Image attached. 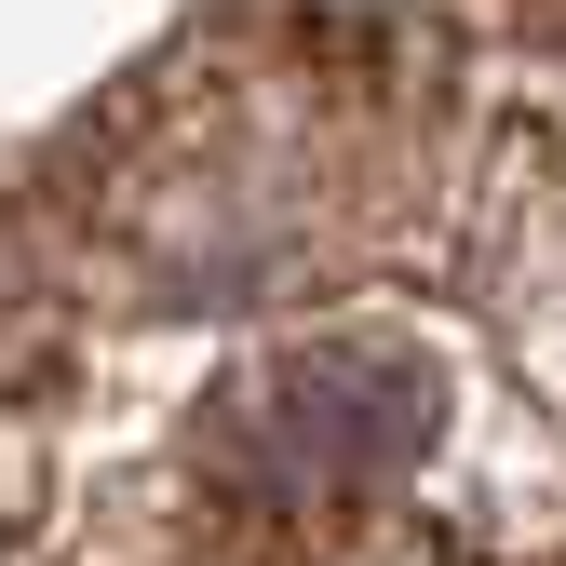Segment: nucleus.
Wrapping results in <instances>:
<instances>
[{"label": "nucleus", "mask_w": 566, "mask_h": 566, "mask_svg": "<svg viewBox=\"0 0 566 566\" xmlns=\"http://www.w3.org/2000/svg\"><path fill=\"white\" fill-rule=\"evenodd\" d=\"M432 432V378L405 350L350 337V350H297V365L243 378L230 405V472L270 500H350V485H391Z\"/></svg>", "instance_id": "nucleus-1"}]
</instances>
